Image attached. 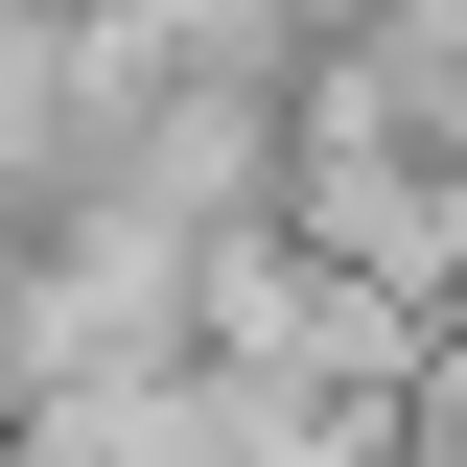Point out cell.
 I'll list each match as a JSON object with an SVG mask.
<instances>
[{"mask_svg": "<svg viewBox=\"0 0 467 467\" xmlns=\"http://www.w3.org/2000/svg\"><path fill=\"white\" fill-rule=\"evenodd\" d=\"M398 467H467V304L420 327V374H398Z\"/></svg>", "mask_w": 467, "mask_h": 467, "instance_id": "7a4b0ae2", "label": "cell"}, {"mask_svg": "<svg viewBox=\"0 0 467 467\" xmlns=\"http://www.w3.org/2000/svg\"><path fill=\"white\" fill-rule=\"evenodd\" d=\"M70 140H94V70H70V0H0V211H47Z\"/></svg>", "mask_w": 467, "mask_h": 467, "instance_id": "6da1fadb", "label": "cell"}]
</instances>
